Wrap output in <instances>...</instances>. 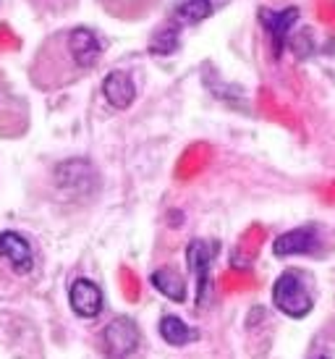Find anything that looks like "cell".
<instances>
[{
	"label": "cell",
	"mask_w": 335,
	"mask_h": 359,
	"mask_svg": "<svg viewBox=\"0 0 335 359\" xmlns=\"http://www.w3.org/2000/svg\"><path fill=\"white\" fill-rule=\"evenodd\" d=\"M317 247V231L312 226L306 229H294L280 233L275 241H273V252L275 257H291V255H306Z\"/></svg>",
	"instance_id": "cell-8"
},
{
	"label": "cell",
	"mask_w": 335,
	"mask_h": 359,
	"mask_svg": "<svg viewBox=\"0 0 335 359\" xmlns=\"http://www.w3.org/2000/svg\"><path fill=\"white\" fill-rule=\"evenodd\" d=\"M212 13V3L210 0H178L176 3V16L178 24H199Z\"/></svg>",
	"instance_id": "cell-14"
},
{
	"label": "cell",
	"mask_w": 335,
	"mask_h": 359,
	"mask_svg": "<svg viewBox=\"0 0 335 359\" xmlns=\"http://www.w3.org/2000/svg\"><path fill=\"white\" fill-rule=\"evenodd\" d=\"M139 328L131 318H116L102 330V349L108 359H126L139 349Z\"/></svg>",
	"instance_id": "cell-4"
},
{
	"label": "cell",
	"mask_w": 335,
	"mask_h": 359,
	"mask_svg": "<svg viewBox=\"0 0 335 359\" xmlns=\"http://www.w3.org/2000/svg\"><path fill=\"white\" fill-rule=\"evenodd\" d=\"M189 270L197 276V304H207L212 294V278H210V265H212V247L207 241H191L186 250Z\"/></svg>",
	"instance_id": "cell-5"
},
{
	"label": "cell",
	"mask_w": 335,
	"mask_h": 359,
	"mask_svg": "<svg viewBox=\"0 0 335 359\" xmlns=\"http://www.w3.org/2000/svg\"><path fill=\"white\" fill-rule=\"evenodd\" d=\"M102 95L116 110H126L137 97V87L126 71H110L102 81Z\"/></svg>",
	"instance_id": "cell-9"
},
{
	"label": "cell",
	"mask_w": 335,
	"mask_h": 359,
	"mask_svg": "<svg viewBox=\"0 0 335 359\" xmlns=\"http://www.w3.org/2000/svg\"><path fill=\"white\" fill-rule=\"evenodd\" d=\"M320 359H327V357H320Z\"/></svg>",
	"instance_id": "cell-15"
},
{
	"label": "cell",
	"mask_w": 335,
	"mask_h": 359,
	"mask_svg": "<svg viewBox=\"0 0 335 359\" xmlns=\"http://www.w3.org/2000/svg\"><path fill=\"white\" fill-rule=\"evenodd\" d=\"M102 50L105 45L97 37V32L89 27L53 32L48 40L40 42V48L32 58V84L42 92L66 90L97 66Z\"/></svg>",
	"instance_id": "cell-1"
},
{
	"label": "cell",
	"mask_w": 335,
	"mask_h": 359,
	"mask_svg": "<svg viewBox=\"0 0 335 359\" xmlns=\"http://www.w3.org/2000/svg\"><path fill=\"white\" fill-rule=\"evenodd\" d=\"M152 286L163 294V297H168V299L173 302H184L186 299V283H184V278H181V273L173 268H158L155 273H152Z\"/></svg>",
	"instance_id": "cell-12"
},
{
	"label": "cell",
	"mask_w": 335,
	"mask_h": 359,
	"mask_svg": "<svg viewBox=\"0 0 335 359\" xmlns=\"http://www.w3.org/2000/svg\"><path fill=\"white\" fill-rule=\"evenodd\" d=\"M69 302H71V309L79 315V318H97L100 312H102V291L95 280L89 278H79L71 283V291H69Z\"/></svg>",
	"instance_id": "cell-7"
},
{
	"label": "cell",
	"mask_w": 335,
	"mask_h": 359,
	"mask_svg": "<svg viewBox=\"0 0 335 359\" xmlns=\"http://www.w3.org/2000/svg\"><path fill=\"white\" fill-rule=\"evenodd\" d=\"M273 304H275L283 315L288 318H306L312 307H315V299L306 289L301 273L296 270H286L283 276H278L275 286H273Z\"/></svg>",
	"instance_id": "cell-2"
},
{
	"label": "cell",
	"mask_w": 335,
	"mask_h": 359,
	"mask_svg": "<svg viewBox=\"0 0 335 359\" xmlns=\"http://www.w3.org/2000/svg\"><path fill=\"white\" fill-rule=\"evenodd\" d=\"M108 16L118 21H142L160 6V0H97Z\"/></svg>",
	"instance_id": "cell-10"
},
{
	"label": "cell",
	"mask_w": 335,
	"mask_h": 359,
	"mask_svg": "<svg viewBox=\"0 0 335 359\" xmlns=\"http://www.w3.org/2000/svg\"><path fill=\"white\" fill-rule=\"evenodd\" d=\"M160 336L170 346H186L189 341L197 339V330L189 328L186 323L178 320L176 315H165V318L160 320Z\"/></svg>",
	"instance_id": "cell-13"
},
{
	"label": "cell",
	"mask_w": 335,
	"mask_h": 359,
	"mask_svg": "<svg viewBox=\"0 0 335 359\" xmlns=\"http://www.w3.org/2000/svg\"><path fill=\"white\" fill-rule=\"evenodd\" d=\"M259 16H262V21H265V29L270 32V37H273L275 55H280V53H283V48H286L288 32H291V27L299 21V8H286V11H280V13L262 11Z\"/></svg>",
	"instance_id": "cell-11"
},
{
	"label": "cell",
	"mask_w": 335,
	"mask_h": 359,
	"mask_svg": "<svg viewBox=\"0 0 335 359\" xmlns=\"http://www.w3.org/2000/svg\"><path fill=\"white\" fill-rule=\"evenodd\" d=\"M0 257L6 259L16 273H21V276H27L34 268L32 244L21 233H16V231H3L0 233Z\"/></svg>",
	"instance_id": "cell-6"
},
{
	"label": "cell",
	"mask_w": 335,
	"mask_h": 359,
	"mask_svg": "<svg viewBox=\"0 0 335 359\" xmlns=\"http://www.w3.org/2000/svg\"><path fill=\"white\" fill-rule=\"evenodd\" d=\"M29 129V105L0 71V140H16Z\"/></svg>",
	"instance_id": "cell-3"
}]
</instances>
